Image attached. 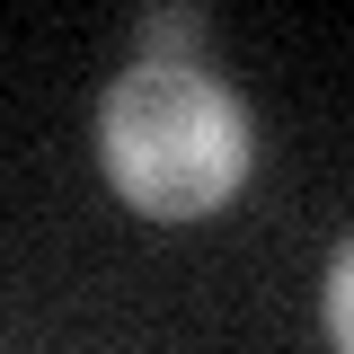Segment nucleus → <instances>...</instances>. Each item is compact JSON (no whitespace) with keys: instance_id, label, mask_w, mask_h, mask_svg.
<instances>
[{"instance_id":"nucleus-3","label":"nucleus","mask_w":354,"mask_h":354,"mask_svg":"<svg viewBox=\"0 0 354 354\" xmlns=\"http://www.w3.org/2000/svg\"><path fill=\"white\" fill-rule=\"evenodd\" d=\"M354 248L337 239L328 248V283H319V310H328V354H354Z\"/></svg>"},{"instance_id":"nucleus-2","label":"nucleus","mask_w":354,"mask_h":354,"mask_svg":"<svg viewBox=\"0 0 354 354\" xmlns=\"http://www.w3.org/2000/svg\"><path fill=\"white\" fill-rule=\"evenodd\" d=\"M133 62L204 71V9H151V18H142V53H133Z\"/></svg>"},{"instance_id":"nucleus-1","label":"nucleus","mask_w":354,"mask_h":354,"mask_svg":"<svg viewBox=\"0 0 354 354\" xmlns=\"http://www.w3.org/2000/svg\"><path fill=\"white\" fill-rule=\"evenodd\" d=\"M97 169L142 221H204L257 169V124L213 71L133 62L97 97Z\"/></svg>"}]
</instances>
